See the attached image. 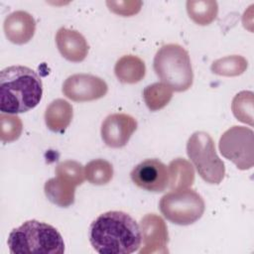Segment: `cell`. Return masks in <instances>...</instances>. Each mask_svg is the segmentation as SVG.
Returning <instances> with one entry per match:
<instances>
[{
  "label": "cell",
  "mask_w": 254,
  "mask_h": 254,
  "mask_svg": "<svg viewBox=\"0 0 254 254\" xmlns=\"http://www.w3.org/2000/svg\"><path fill=\"white\" fill-rule=\"evenodd\" d=\"M89 240L100 254H130L141 245L138 223L123 211L100 214L89 227Z\"/></svg>",
  "instance_id": "cell-1"
},
{
  "label": "cell",
  "mask_w": 254,
  "mask_h": 254,
  "mask_svg": "<svg viewBox=\"0 0 254 254\" xmlns=\"http://www.w3.org/2000/svg\"><path fill=\"white\" fill-rule=\"evenodd\" d=\"M43 95L42 79L24 65H11L0 71V110L17 114L35 108Z\"/></svg>",
  "instance_id": "cell-2"
},
{
  "label": "cell",
  "mask_w": 254,
  "mask_h": 254,
  "mask_svg": "<svg viewBox=\"0 0 254 254\" xmlns=\"http://www.w3.org/2000/svg\"><path fill=\"white\" fill-rule=\"evenodd\" d=\"M10 253L63 254L64 242L61 233L51 224L36 219L27 220L14 228L7 240Z\"/></svg>",
  "instance_id": "cell-3"
},
{
  "label": "cell",
  "mask_w": 254,
  "mask_h": 254,
  "mask_svg": "<svg viewBox=\"0 0 254 254\" xmlns=\"http://www.w3.org/2000/svg\"><path fill=\"white\" fill-rule=\"evenodd\" d=\"M153 66L159 78L177 92L186 91L192 85L193 71L189 53L178 44L161 47Z\"/></svg>",
  "instance_id": "cell-4"
},
{
  "label": "cell",
  "mask_w": 254,
  "mask_h": 254,
  "mask_svg": "<svg viewBox=\"0 0 254 254\" xmlns=\"http://www.w3.org/2000/svg\"><path fill=\"white\" fill-rule=\"evenodd\" d=\"M187 153L200 178L212 185L222 182L225 167L218 157L210 135L203 131L194 132L188 140Z\"/></svg>",
  "instance_id": "cell-5"
},
{
  "label": "cell",
  "mask_w": 254,
  "mask_h": 254,
  "mask_svg": "<svg viewBox=\"0 0 254 254\" xmlns=\"http://www.w3.org/2000/svg\"><path fill=\"white\" fill-rule=\"evenodd\" d=\"M161 213L178 225H190L203 214L205 204L202 196L191 189L173 190L161 197Z\"/></svg>",
  "instance_id": "cell-6"
},
{
  "label": "cell",
  "mask_w": 254,
  "mask_h": 254,
  "mask_svg": "<svg viewBox=\"0 0 254 254\" xmlns=\"http://www.w3.org/2000/svg\"><path fill=\"white\" fill-rule=\"evenodd\" d=\"M221 155L239 170H249L254 164V133L250 128L232 126L220 137Z\"/></svg>",
  "instance_id": "cell-7"
},
{
  "label": "cell",
  "mask_w": 254,
  "mask_h": 254,
  "mask_svg": "<svg viewBox=\"0 0 254 254\" xmlns=\"http://www.w3.org/2000/svg\"><path fill=\"white\" fill-rule=\"evenodd\" d=\"M108 91L106 82L93 74L75 73L68 76L63 84L65 97L76 102L92 101L103 97Z\"/></svg>",
  "instance_id": "cell-8"
},
{
  "label": "cell",
  "mask_w": 254,
  "mask_h": 254,
  "mask_svg": "<svg viewBox=\"0 0 254 254\" xmlns=\"http://www.w3.org/2000/svg\"><path fill=\"white\" fill-rule=\"evenodd\" d=\"M132 182L148 191L162 192L169 185L167 166L158 159H147L138 164L130 173Z\"/></svg>",
  "instance_id": "cell-9"
},
{
  "label": "cell",
  "mask_w": 254,
  "mask_h": 254,
  "mask_svg": "<svg viewBox=\"0 0 254 254\" xmlns=\"http://www.w3.org/2000/svg\"><path fill=\"white\" fill-rule=\"evenodd\" d=\"M141 239L143 246L140 254L149 253H168L167 244L169 242V233L164 219L155 213H148L140 221Z\"/></svg>",
  "instance_id": "cell-10"
},
{
  "label": "cell",
  "mask_w": 254,
  "mask_h": 254,
  "mask_svg": "<svg viewBox=\"0 0 254 254\" xmlns=\"http://www.w3.org/2000/svg\"><path fill=\"white\" fill-rule=\"evenodd\" d=\"M137 129V121L134 117L125 113L108 115L101 125V138L111 148L124 147Z\"/></svg>",
  "instance_id": "cell-11"
},
{
  "label": "cell",
  "mask_w": 254,
  "mask_h": 254,
  "mask_svg": "<svg viewBox=\"0 0 254 254\" xmlns=\"http://www.w3.org/2000/svg\"><path fill=\"white\" fill-rule=\"evenodd\" d=\"M3 29L6 38L11 43L23 45L34 37L36 21L33 16L26 11H15L5 18Z\"/></svg>",
  "instance_id": "cell-12"
},
{
  "label": "cell",
  "mask_w": 254,
  "mask_h": 254,
  "mask_svg": "<svg viewBox=\"0 0 254 254\" xmlns=\"http://www.w3.org/2000/svg\"><path fill=\"white\" fill-rule=\"evenodd\" d=\"M56 43L61 55L69 62L80 63L88 54V44L85 38L77 31L60 28L56 35Z\"/></svg>",
  "instance_id": "cell-13"
},
{
  "label": "cell",
  "mask_w": 254,
  "mask_h": 254,
  "mask_svg": "<svg viewBox=\"0 0 254 254\" xmlns=\"http://www.w3.org/2000/svg\"><path fill=\"white\" fill-rule=\"evenodd\" d=\"M73 116L72 106L66 100L58 98L52 101L45 112L47 127L53 132H64Z\"/></svg>",
  "instance_id": "cell-14"
},
{
  "label": "cell",
  "mask_w": 254,
  "mask_h": 254,
  "mask_svg": "<svg viewBox=\"0 0 254 254\" xmlns=\"http://www.w3.org/2000/svg\"><path fill=\"white\" fill-rule=\"evenodd\" d=\"M44 190L48 199L58 206L67 207L74 202L75 186L60 177L48 180Z\"/></svg>",
  "instance_id": "cell-15"
},
{
  "label": "cell",
  "mask_w": 254,
  "mask_h": 254,
  "mask_svg": "<svg viewBox=\"0 0 254 254\" xmlns=\"http://www.w3.org/2000/svg\"><path fill=\"white\" fill-rule=\"evenodd\" d=\"M114 72L118 80L123 83H137L145 76V63L137 56L126 55L116 62Z\"/></svg>",
  "instance_id": "cell-16"
},
{
  "label": "cell",
  "mask_w": 254,
  "mask_h": 254,
  "mask_svg": "<svg viewBox=\"0 0 254 254\" xmlns=\"http://www.w3.org/2000/svg\"><path fill=\"white\" fill-rule=\"evenodd\" d=\"M168 188L172 190L189 189L194 182L193 167L184 158H177L171 161L168 166Z\"/></svg>",
  "instance_id": "cell-17"
},
{
  "label": "cell",
  "mask_w": 254,
  "mask_h": 254,
  "mask_svg": "<svg viewBox=\"0 0 254 254\" xmlns=\"http://www.w3.org/2000/svg\"><path fill=\"white\" fill-rule=\"evenodd\" d=\"M187 11L195 24L205 26L215 20L218 13V5L213 0H189L187 2Z\"/></svg>",
  "instance_id": "cell-18"
},
{
  "label": "cell",
  "mask_w": 254,
  "mask_h": 254,
  "mask_svg": "<svg viewBox=\"0 0 254 254\" xmlns=\"http://www.w3.org/2000/svg\"><path fill=\"white\" fill-rule=\"evenodd\" d=\"M173 97V89L164 82H155L145 87L143 98L151 111L164 108Z\"/></svg>",
  "instance_id": "cell-19"
},
{
  "label": "cell",
  "mask_w": 254,
  "mask_h": 254,
  "mask_svg": "<svg viewBox=\"0 0 254 254\" xmlns=\"http://www.w3.org/2000/svg\"><path fill=\"white\" fill-rule=\"evenodd\" d=\"M248 66V62L245 58L238 55L226 56L214 61L211 64L210 69L213 73L222 76H237L242 74Z\"/></svg>",
  "instance_id": "cell-20"
},
{
  "label": "cell",
  "mask_w": 254,
  "mask_h": 254,
  "mask_svg": "<svg viewBox=\"0 0 254 254\" xmlns=\"http://www.w3.org/2000/svg\"><path fill=\"white\" fill-rule=\"evenodd\" d=\"M84 175L90 184L103 186L112 180L113 167L111 163L106 160L95 159L86 164Z\"/></svg>",
  "instance_id": "cell-21"
},
{
  "label": "cell",
  "mask_w": 254,
  "mask_h": 254,
  "mask_svg": "<svg viewBox=\"0 0 254 254\" xmlns=\"http://www.w3.org/2000/svg\"><path fill=\"white\" fill-rule=\"evenodd\" d=\"M253 92L240 91L232 99L231 110L233 115L242 123L253 126Z\"/></svg>",
  "instance_id": "cell-22"
},
{
  "label": "cell",
  "mask_w": 254,
  "mask_h": 254,
  "mask_svg": "<svg viewBox=\"0 0 254 254\" xmlns=\"http://www.w3.org/2000/svg\"><path fill=\"white\" fill-rule=\"evenodd\" d=\"M23 130L20 117L2 113L0 114V138L3 143H10L17 140Z\"/></svg>",
  "instance_id": "cell-23"
},
{
  "label": "cell",
  "mask_w": 254,
  "mask_h": 254,
  "mask_svg": "<svg viewBox=\"0 0 254 254\" xmlns=\"http://www.w3.org/2000/svg\"><path fill=\"white\" fill-rule=\"evenodd\" d=\"M55 173L57 177L73 184L75 187L81 185L84 181L83 166L76 161L66 160L59 163L56 167Z\"/></svg>",
  "instance_id": "cell-24"
},
{
  "label": "cell",
  "mask_w": 254,
  "mask_h": 254,
  "mask_svg": "<svg viewBox=\"0 0 254 254\" xmlns=\"http://www.w3.org/2000/svg\"><path fill=\"white\" fill-rule=\"evenodd\" d=\"M142 1H107L109 10L120 16H132L137 14L142 7Z\"/></svg>",
  "instance_id": "cell-25"
}]
</instances>
